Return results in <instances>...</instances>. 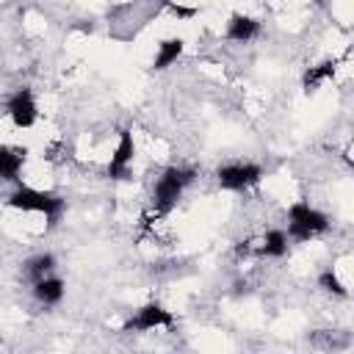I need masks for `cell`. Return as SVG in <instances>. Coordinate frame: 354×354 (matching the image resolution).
<instances>
[{"label":"cell","instance_id":"obj_1","mask_svg":"<svg viewBox=\"0 0 354 354\" xmlns=\"http://www.w3.org/2000/svg\"><path fill=\"white\" fill-rule=\"evenodd\" d=\"M8 205L14 210H25V213H41L50 227L58 224L66 202L58 196V194H50V191H36V188H28V185H17L8 196Z\"/></svg>","mask_w":354,"mask_h":354},{"label":"cell","instance_id":"obj_2","mask_svg":"<svg viewBox=\"0 0 354 354\" xmlns=\"http://www.w3.org/2000/svg\"><path fill=\"white\" fill-rule=\"evenodd\" d=\"M194 177H196V171H194V169L169 166V169L158 177L155 191H152V205H155V210L169 213V210L180 202V196H183L185 185H191V183H194Z\"/></svg>","mask_w":354,"mask_h":354},{"label":"cell","instance_id":"obj_3","mask_svg":"<svg viewBox=\"0 0 354 354\" xmlns=\"http://www.w3.org/2000/svg\"><path fill=\"white\" fill-rule=\"evenodd\" d=\"M329 230L326 213L313 207L310 202H293L288 210V238L293 241H310Z\"/></svg>","mask_w":354,"mask_h":354},{"label":"cell","instance_id":"obj_4","mask_svg":"<svg viewBox=\"0 0 354 354\" xmlns=\"http://www.w3.org/2000/svg\"><path fill=\"white\" fill-rule=\"evenodd\" d=\"M260 177H263V169L257 163H227V166H218L216 171L218 185L227 191H246Z\"/></svg>","mask_w":354,"mask_h":354},{"label":"cell","instance_id":"obj_5","mask_svg":"<svg viewBox=\"0 0 354 354\" xmlns=\"http://www.w3.org/2000/svg\"><path fill=\"white\" fill-rule=\"evenodd\" d=\"M6 113L17 127H33L39 111H36V100H33L30 88H17L6 102Z\"/></svg>","mask_w":354,"mask_h":354},{"label":"cell","instance_id":"obj_6","mask_svg":"<svg viewBox=\"0 0 354 354\" xmlns=\"http://www.w3.org/2000/svg\"><path fill=\"white\" fill-rule=\"evenodd\" d=\"M174 324V315L166 310V307H160V304H144L127 324H124V329L127 332H149V329H158V326H171Z\"/></svg>","mask_w":354,"mask_h":354},{"label":"cell","instance_id":"obj_7","mask_svg":"<svg viewBox=\"0 0 354 354\" xmlns=\"http://www.w3.org/2000/svg\"><path fill=\"white\" fill-rule=\"evenodd\" d=\"M136 158V141H133V133L130 130H122L119 133V144L111 155V163H108V177L111 180H124L127 177V169Z\"/></svg>","mask_w":354,"mask_h":354},{"label":"cell","instance_id":"obj_8","mask_svg":"<svg viewBox=\"0 0 354 354\" xmlns=\"http://www.w3.org/2000/svg\"><path fill=\"white\" fill-rule=\"evenodd\" d=\"M22 166H25V149L0 144V180H6V183H17Z\"/></svg>","mask_w":354,"mask_h":354},{"label":"cell","instance_id":"obj_9","mask_svg":"<svg viewBox=\"0 0 354 354\" xmlns=\"http://www.w3.org/2000/svg\"><path fill=\"white\" fill-rule=\"evenodd\" d=\"M260 33V22L246 14H232L227 22V39L232 41H252Z\"/></svg>","mask_w":354,"mask_h":354},{"label":"cell","instance_id":"obj_10","mask_svg":"<svg viewBox=\"0 0 354 354\" xmlns=\"http://www.w3.org/2000/svg\"><path fill=\"white\" fill-rule=\"evenodd\" d=\"M33 296H36V301H41V304H58L61 299H64V279H58V277H41V279H36L33 282Z\"/></svg>","mask_w":354,"mask_h":354},{"label":"cell","instance_id":"obj_11","mask_svg":"<svg viewBox=\"0 0 354 354\" xmlns=\"http://www.w3.org/2000/svg\"><path fill=\"white\" fill-rule=\"evenodd\" d=\"M183 39H163L160 44H158V55H155V61H152V66L155 69H166V66H171L180 55H183Z\"/></svg>","mask_w":354,"mask_h":354},{"label":"cell","instance_id":"obj_12","mask_svg":"<svg viewBox=\"0 0 354 354\" xmlns=\"http://www.w3.org/2000/svg\"><path fill=\"white\" fill-rule=\"evenodd\" d=\"M260 254H266V257H285L288 254V232L285 230H268L263 235Z\"/></svg>","mask_w":354,"mask_h":354},{"label":"cell","instance_id":"obj_13","mask_svg":"<svg viewBox=\"0 0 354 354\" xmlns=\"http://www.w3.org/2000/svg\"><path fill=\"white\" fill-rule=\"evenodd\" d=\"M53 271H55V257H53L50 252L36 254V257H30V260L25 263V277H28L30 282H36V279H41V277H50Z\"/></svg>","mask_w":354,"mask_h":354},{"label":"cell","instance_id":"obj_14","mask_svg":"<svg viewBox=\"0 0 354 354\" xmlns=\"http://www.w3.org/2000/svg\"><path fill=\"white\" fill-rule=\"evenodd\" d=\"M332 75H335V64H329V61H326V64H318V66H310V69L304 72V88L313 91L321 80H326V77H332Z\"/></svg>","mask_w":354,"mask_h":354},{"label":"cell","instance_id":"obj_15","mask_svg":"<svg viewBox=\"0 0 354 354\" xmlns=\"http://www.w3.org/2000/svg\"><path fill=\"white\" fill-rule=\"evenodd\" d=\"M318 282H321V288H324V290H329V293H335V296H340V299H346V296H348L346 285L335 277V271H332V268H326V271L318 277Z\"/></svg>","mask_w":354,"mask_h":354},{"label":"cell","instance_id":"obj_16","mask_svg":"<svg viewBox=\"0 0 354 354\" xmlns=\"http://www.w3.org/2000/svg\"><path fill=\"white\" fill-rule=\"evenodd\" d=\"M166 6H169V11H171L174 17H194V8H183V6H174V3H169V0H166Z\"/></svg>","mask_w":354,"mask_h":354}]
</instances>
